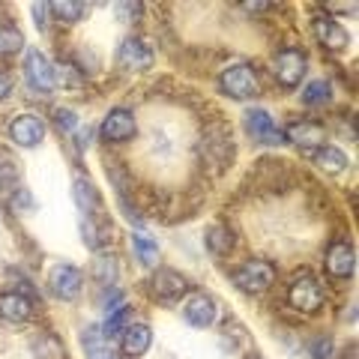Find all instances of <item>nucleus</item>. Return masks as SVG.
<instances>
[{
	"label": "nucleus",
	"instance_id": "nucleus-1",
	"mask_svg": "<svg viewBox=\"0 0 359 359\" xmlns=\"http://www.w3.org/2000/svg\"><path fill=\"white\" fill-rule=\"evenodd\" d=\"M222 90L228 93L231 99H255L261 93V84H257V72L252 66H231L228 72L222 75Z\"/></svg>",
	"mask_w": 359,
	"mask_h": 359
},
{
	"label": "nucleus",
	"instance_id": "nucleus-2",
	"mask_svg": "<svg viewBox=\"0 0 359 359\" xmlns=\"http://www.w3.org/2000/svg\"><path fill=\"white\" fill-rule=\"evenodd\" d=\"M273 276H276L273 264L249 261V264H243L237 273H233V285H237L240 290H245V294H261V290H266L269 285H273Z\"/></svg>",
	"mask_w": 359,
	"mask_h": 359
},
{
	"label": "nucleus",
	"instance_id": "nucleus-3",
	"mask_svg": "<svg viewBox=\"0 0 359 359\" xmlns=\"http://www.w3.org/2000/svg\"><path fill=\"white\" fill-rule=\"evenodd\" d=\"M276 78L282 81L285 87H297L302 81V75H306V54H302L299 48H285L276 54Z\"/></svg>",
	"mask_w": 359,
	"mask_h": 359
},
{
	"label": "nucleus",
	"instance_id": "nucleus-4",
	"mask_svg": "<svg viewBox=\"0 0 359 359\" xmlns=\"http://www.w3.org/2000/svg\"><path fill=\"white\" fill-rule=\"evenodd\" d=\"M320 302H323V290H320V285L314 282L311 276L302 273L297 282L290 285V306H294V309L311 314V311L320 309Z\"/></svg>",
	"mask_w": 359,
	"mask_h": 359
},
{
	"label": "nucleus",
	"instance_id": "nucleus-5",
	"mask_svg": "<svg viewBox=\"0 0 359 359\" xmlns=\"http://www.w3.org/2000/svg\"><path fill=\"white\" fill-rule=\"evenodd\" d=\"M25 75H27V81H30L33 87H39V90H54V87H57V75H54V66L45 60V54L36 51V48L27 51V57H25Z\"/></svg>",
	"mask_w": 359,
	"mask_h": 359
},
{
	"label": "nucleus",
	"instance_id": "nucleus-6",
	"mask_svg": "<svg viewBox=\"0 0 359 359\" xmlns=\"http://www.w3.org/2000/svg\"><path fill=\"white\" fill-rule=\"evenodd\" d=\"M9 135H13V141L21 144V147H36L45 138V123L33 114H21L9 123Z\"/></svg>",
	"mask_w": 359,
	"mask_h": 359
},
{
	"label": "nucleus",
	"instance_id": "nucleus-7",
	"mask_svg": "<svg viewBox=\"0 0 359 359\" xmlns=\"http://www.w3.org/2000/svg\"><path fill=\"white\" fill-rule=\"evenodd\" d=\"M135 132H138V126H135L132 111H126V108H114L105 117V123H102V138L105 141H117V144L120 141H129Z\"/></svg>",
	"mask_w": 359,
	"mask_h": 359
},
{
	"label": "nucleus",
	"instance_id": "nucleus-8",
	"mask_svg": "<svg viewBox=\"0 0 359 359\" xmlns=\"http://www.w3.org/2000/svg\"><path fill=\"white\" fill-rule=\"evenodd\" d=\"M245 129H249L252 138H257L261 144H282L285 141L282 132L276 129L273 117H269L266 111H261V108H252L249 114H245Z\"/></svg>",
	"mask_w": 359,
	"mask_h": 359
},
{
	"label": "nucleus",
	"instance_id": "nucleus-9",
	"mask_svg": "<svg viewBox=\"0 0 359 359\" xmlns=\"http://www.w3.org/2000/svg\"><path fill=\"white\" fill-rule=\"evenodd\" d=\"M51 290H54V297H60V299H78V294H81V273L69 264L54 266L51 269Z\"/></svg>",
	"mask_w": 359,
	"mask_h": 359
},
{
	"label": "nucleus",
	"instance_id": "nucleus-10",
	"mask_svg": "<svg viewBox=\"0 0 359 359\" xmlns=\"http://www.w3.org/2000/svg\"><path fill=\"white\" fill-rule=\"evenodd\" d=\"M282 138H287L290 144H297V147H302V150H320L323 126H318V123H306V120H302V123H290Z\"/></svg>",
	"mask_w": 359,
	"mask_h": 359
},
{
	"label": "nucleus",
	"instance_id": "nucleus-11",
	"mask_svg": "<svg viewBox=\"0 0 359 359\" xmlns=\"http://www.w3.org/2000/svg\"><path fill=\"white\" fill-rule=\"evenodd\" d=\"M117 60H120L123 69H147V66L153 63V48L144 45L141 39H126L120 45Z\"/></svg>",
	"mask_w": 359,
	"mask_h": 359
},
{
	"label": "nucleus",
	"instance_id": "nucleus-12",
	"mask_svg": "<svg viewBox=\"0 0 359 359\" xmlns=\"http://www.w3.org/2000/svg\"><path fill=\"white\" fill-rule=\"evenodd\" d=\"M153 294L162 302H177L186 294V278L174 273V269H162V273L153 276Z\"/></svg>",
	"mask_w": 359,
	"mask_h": 359
},
{
	"label": "nucleus",
	"instance_id": "nucleus-13",
	"mask_svg": "<svg viewBox=\"0 0 359 359\" xmlns=\"http://www.w3.org/2000/svg\"><path fill=\"white\" fill-rule=\"evenodd\" d=\"M353 266H356L353 245L335 243L332 249H330V255H327V269H330V276H335V278H351V276H353Z\"/></svg>",
	"mask_w": 359,
	"mask_h": 359
},
{
	"label": "nucleus",
	"instance_id": "nucleus-14",
	"mask_svg": "<svg viewBox=\"0 0 359 359\" xmlns=\"http://www.w3.org/2000/svg\"><path fill=\"white\" fill-rule=\"evenodd\" d=\"M30 314H33V306H30L27 297L15 294V290H6V294H0V318H4V320L25 323Z\"/></svg>",
	"mask_w": 359,
	"mask_h": 359
},
{
	"label": "nucleus",
	"instance_id": "nucleus-15",
	"mask_svg": "<svg viewBox=\"0 0 359 359\" xmlns=\"http://www.w3.org/2000/svg\"><path fill=\"white\" fill-rule=\"evenodd\" d=\"M186 320L192 323V327L198 330H207L212 320H216V306H212V299L204 297V294H198L186 302Z\"/></svg>",
	"mask_w": 359,
	"mask_h": 359
},
{
	"label": "nucleus",
	"instance_id": "nucleus-16",
	"mask_svg": "<svg viewBox=\"0 0 359 359\" xmlns=\"http://www.w3.org/2000/svg\"><path fill=\"white\" fill-rule=\"evenodd\" d=\"M150 341H153V332H150V327H144V323H132V327L123 332V351L129 356H141L150 347Z\"/></svg>",
	"mask_w": 359,
	"mask_h": 359
},
{
	"label": "nucleus",
	"instance_id": "nucleus-17",
	"mask_svg": "<svg viewBox=\"0 0 359 359\" xmlns=\"http://www.w3.org/2000/svg\"><path fill=\"white\" fill-rule=\"evenodd\" d=\"M314 33H318V39L327 45V48H332V51H341L347 45V30H341L330 18H318V21H314Z\"/></svg>",
	"mask_w": 359,
	"mask_h": 359
},
{
	"label": "nucleus",
	"instance_id": "nucleus-18",
	"mask_svg": "<svg viewBox=\"0 0 359 359\" xmlns=\"http://www.w3.org/2000/svg\"><path fill=\"white\" fill-rule=\"evenodd\" d=\"M314 162H318V168L327 174H341L347 168V156L339 147H320L314 153Z\"/></svg>",
	"mask_w": 359,
	"mask_h": 359
},
{
	"label": "nucleus",
	"instance_id": "nucleus-19",
	"mask_svg": "<svg viewBox=\"0 0 359 359\" xmlns=\"http://www.w3.org/2000/svg\"><path fill=\"white\" fill-rule=\"evenodd\" d=\"M84 351H87V359H114L108 353V347H105V335L102 330H87L84 335Z\"/></svg>",
	"mask_w": 359,
	"mask_h": 359
},
{
	"label": "nucleus",
	"instance_id": "nucleus-20",
	"mask_svg": "<svg viewBox=\"0 0 359 359\" xmlns=\"http://www.w3.org/2000/svg\"><path fill=\"white\" fill-rule=\"evenodd\" d=\"M207 245L212 255H228L233 245V233L228 228H210L207 231Z\"/></svg>",
	"mask_w": 359,
	"mask_h": 359
},
{
	"label": "nucleus",
	"instance_id": "nucleus-21",
	"mask_svg": "<svg viewBox=\"0 0 359 359\" xmlns=\"http://www.w3.org/2000/svg\"><path fill=\"white\" fill-rule=\"evenodd\" d=\"M25 48V36L13 27V25H0V54H15V51H21Z\"/></svg>",
	"mask_w": 359,
	"mask_h": 359
},
{
	"label": "nucleus",
	"instance_id": "nucleus-22",
	"mask_svg": "<svg viewBox=\"0 0 359 359\" xmlns=\"http://www.w3.org/2000/svg\"><path fill=\"white\" fill-rule=\"evenodd\" d=\"M132 245H135V252H138V261H141L144 266H156V261H159V245H156L153 240L135 237Z\"/></svg>",
	"mask_w": 359,
	"mask_h": 359
},
{
	"label": "nucleus",
	"instance_id": "nucleus-23",
	"mask_svg": "<svg viewBox=\"0 0 359 359\" xmlns=\"http://www.w3.org/2000/svg\"><path fill=\"white\" fill-rule=\"evenodd\" d=\"M332 99V90L327 81H311L306 90H302V102L306 105H318V102H330Z\"/></svg>",
	"mask_w": 359,
	"mask_h": 359
},
{
	"label": "nucleus",
	"instance_id": "nucleus-24",
	"mask_svg": "<svg viewBox=\"0 0 359 359\" xmlns=\"http://www.w3.org/2000/svg\"><path fill=\"white\" fill-rule=\"evenodd\" d=\"M48 9H54V15L63 18V21H78V18H84V13H87V6H84V4H69V0L51 4Z\"/></svg>",
	"mask_w": 359,
	"mask_h": 359
},
{
	"label": "nucleus",
	"instance_id": "nucleus-25",
	"mask_svg": "<svg viewBox=\"0 0 359 359\" xmlns=\"http://www.w3.org/2000/svg\"><path fill=\"white\" fill-rule=\"evenodd\" d=\"M15 180H18V168L13 165V159H9V156L0 153V192H4L6 186H13Z\"/></svg>",
	"mask_w": 359,
	"mask_h": 359
},
{
	"label": "nucleus",
	"instance_id": "nucleus-26",
	"mask_svg": "<svg viewBox=\"0 0 359 359\" xmlns=\"http://www.w3.org/2000/svg\"><path fill=\"white\" fill-rule=\"evenodd\" d=\"M129 318H132V311H129V309H123V311H117V314H111L108 323H105V330H102V335H105V339L117 335L123 327H126V320H129Z\"/></svg>",
	"mask_w": 359,
	"mask_h": 359
},
{
	"label": "nucleus",
	"instance_id": "nucleus-27",
	"mask_svg": "<svg viewBox=\"0 0 359 359\" xmlns=\"http://www.w3.org/2000/svg\"><path fill=\"white\" fill-rule=\"evenodd\" d=\"M54 123H57L60 132H72L78 126V117L72 114L69 108H57V111H54Z\"/></svg>",
	"mask_w": 359,
	"mask_h": 359
},
{
	"label": "nucleus",
	"instance_id": "nucleus-28",
	"mask_svg": "<svg viewBox=\"0 0 359 359\" xmlns=\"http://www.w3.org/2000/svg\"><path fill=\"white\" fill-rule=\"evenodd\" d=\"M96 273H99L102 282H111L114 273H117V261H114V257H99V261H96Z\"/></svg>",
	"mask_w": 359,
	"mask_h": 359
},
{
	"label": "nucleus",
	"instance_id": "nucleus-29",
	"mask_svg": "<svg viewBox=\"0 0 359 359\" xmlns=\"http://www.w3.org/2000/svg\"><path fill=\"white\" fill-rule=\"evenodd\" d=\"M45 9H48V4H36V6H33V21H36L39 30L45 27Z\"/></svg>",
	"mask_w": 359,
	"mask_h": 359
},
{
	"label": "nucleus",
	"instance_id": "nucleus-30",
	"mask_svg": "<svg viewBox=\"0 0 359 359\" xmlns=\"http://www.w3.org/2000/svg\"><path fill=\"white\" fill-rule=\"evenodd\" d=\"M330 341H318V344H314V356H318V359H330Z\"/></svg>",
	"mask_w": 359,
	"mask_h": 359
},
{
	"label": "nucleus",
	"instance_id": "nucleus-31",
	"mask_svg": "<svg viewBox=\"0 0 359 359\" xmlns=\"http://www.w3.org/2000/svg\"><path fill=\"white\" fill-rule=\"evenodd\" d=\"M9 90H13V81H9V75L0 72V99H6V96H9Z\"/></svg>",
	"mask_w": 359,
	"mask_h": 359
},
{
	"label": "nucleus",
	"instance_id": "nucleus-32",
	"mask_svg": "<svg viewBox=\"0 0 359 359\" xmlns=\"http://www.w3.org/2000/svg\"><path fill=\"white\" fill-rule=\"evenodd\" d=\"M120 290H111V294H108V299H105V309H117L120 306Z\"/></svg>",
	"mask_w": 359,
	"mask_h": 359
},
{
	"label": "nucleus",
	"instance_id": "nucleus-33",
	"mask_svg": "<svg viewBox=\"0 0 359 359\" xmlns=\"http://www.w3.org/2000/svg\"><path fill=\"white\" fill-rule=\"evenodd\" d=\"M269 4H245V9H266Z\"/></svg>",
	"mask_w": 359,
	"mask_h": 359
}]
</instances>
